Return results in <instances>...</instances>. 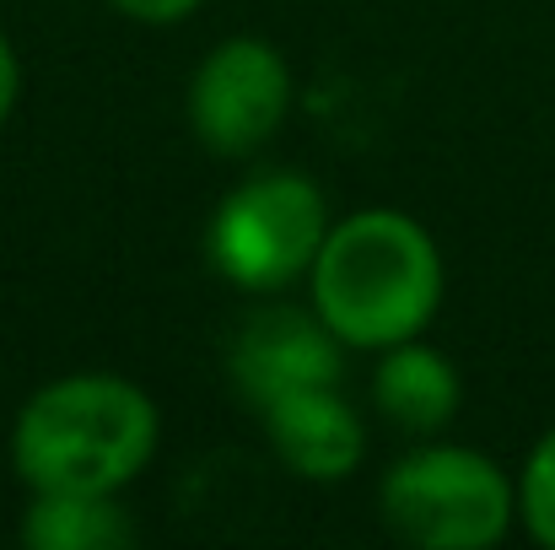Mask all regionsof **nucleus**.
<instances>
[{
  "instance_id": "nucleus-7",
  "label": "nucleus",
  "mask_w": 555,
  "mask_h": 550,
  "mask_svg": "<svg viewBox=\"0 0 555 550\" xmlns=\"http://www.w3.org/2000/svg\"><path fill=\"white\" fill-rule=\"evenodd\" d=\"M275 453L308 481H340L362 459V421L335 388H297L264 405Z\"/></svg>"
},
{
  "instance_id": "nucleus-10",
  "label": "nucleus",
  "mask_w": 555,
  "mask_h": 550,
  "mask_svg": "<svg viewBox=\"0 0 555 550\" xmlns=\"http://www.w3.org/2000/svg\"><path fill=\"white\" fill-rule=\"evenodd\" d=\"M524 519H529L534 540L555 550V432L534 448V459L524 470Z\"/></svg>"
},
{
  "instance_id": "nucleus-5",
  "label": "nucleus",
  "mask_w": 555,
  "mask_h": 550,
  "mask_svg": "<svg viewBox=\"0 0 555 550\" xmlns=\"http://www.w3.org/2000/svg\"><path fill=\"white\" fill-rule=\"evenodd\" d=\"M286 103H292L286 60L259 38H232V43L210 49L205 65L194 71V87H189L194 136L221 157L259 152L281 130Z\"/></svg>"
},
{
  "instance_id": "nucleus-8",
  "label": "nucleus",
  "mask_w": 555,
  "mask_h": 550,
  "mask_svg": "<svg viewBox=\"0 0 555 550\" xmlns=\"http://www.w3.org/2000/svg\"><path fill=\"white\" fill-rule=\"evenodd\" d=\"M372 394H377V410L399 432L426 437V432H437V426L453 421V410H459V372H453L448 357L399 341V346H388V357L377 367Z\"/></svg>"
},
{
  "instance_id": "nucleus-9",
  "label": "nucleus",
  "mask_w": 555,
  "mask_h": 550,
  "mask_svg": "<svg viewBox=\"0 0 555 550\" xmlns=\"http://www.w3.org/2000/svg\"><path fill=\"white\" fill-rule=\"evenodd\" d=\"M22 540L33 550H119L135 540V524L114 502V491H38Z\"/></svg>"
},
{
  "instance_id": "nucleus-2",
  "label": "nucleus",
  "mask_w": 555,
  "mask_h": 550,
  "mask_svg": "<svg viewBox=\"0 0 555 550\" xmlns=\"http://www.w3.org/2000/svg\"><path fill=\"white\" fill-rule=\"evenodd\" d=\"M157 448L152 399L114 372H76L27 399L11 432L33 491H119Z\"/></svg>"
},
{
  "instance_id": "nucleus-4",
  "label": "nucleus",
  "mask_w": 555,
  "mask_h": 550,
  "mask_svg": "<svg viewBox=\"0 0 555 550\" xmlns=\"http://www.w3.org/2000/svg\"><path fill=\"white\" fill-rule=\"evenodd\" d=\"M324 238V194L297 174H264L232 189L216 210L210 265L248 292H275L313 270Z\"/></svg>"
},
{
  "instance_id": "nucleus-6",
  "label": "nucleus",
  "mask_w": 555,
  "mask_h": 550,
  "mask_svg": "<svg viewBox=\"0 0 555 550\" xmlns=\"http://www.w3.org/2000/svg\"><path fill=\"white\" fill-rule=\"evenodd\" d=\"M232 378L248 405H275L297 388H335L340 383V335L324 319L297 308H264L243 324L232 346Z\"/></svg>"
},
{
  "instance_id": "nucleus-12",
  "label": "nucleus",
  "mask_w": 555,
  "mask_h": 550,
  "mask_svg": "<svg viewBox=\"0 0 555 550\" xmlns=\"http://www.w3.org/2000/svg\"><path fill=\"white\" fill-rule=\"evenodd\" d=\"M16 87H22V76H16V54H11V43L0 38V125H5V114H11V103H16Z\"/></svg>"
},
{
  "instance_id": "nucleus-11",
  "label": "nucleus",
  "mask_w": 555,
  "mask_h": 550,
  "mask_svg": "<svg viewBox=\"0 0 555 550\" xmlns=\"http://www.w3.org/2000/svg\"><path fill=\"white\" fill-rule=\"evenodd\" d=\"M125 16H135V22H179L189 16L199 0H114Z\"/></svg>"
},
{
  "instance_id": "nucleus-3",
  "label": "nucleus",
  "mask_w": 555,
  "mask_h": 550,
  "mask_svg": "<svg viewBox=\"0 0 555 550\" xmlns=\"http://www.w3.org/2000/svg\"><path fill=\"white\" fill-rule=\"evenodd\" d=\"M383 524L426 550L496 546L513 524V486L486 453L421 448L383 475Z\"/></svg>"
},
{
  "instance_id": "nucleus-1",
  "label": "nucleus",
  "mask_w": 555,
  "mask_h": 550,
  "mask_svg": "<svg viewBox=\"0 0 555 550\" xmlns=\"http://www.w3.org/2000/svg\"><path fill=\"white\" fill-rule=\"evenodd\" d=\"M313 303L346 346L388 351L421 335L442 303L437 243L399 210H362L324 238L313 259Z\"/></svg>"
}]
</instances>
